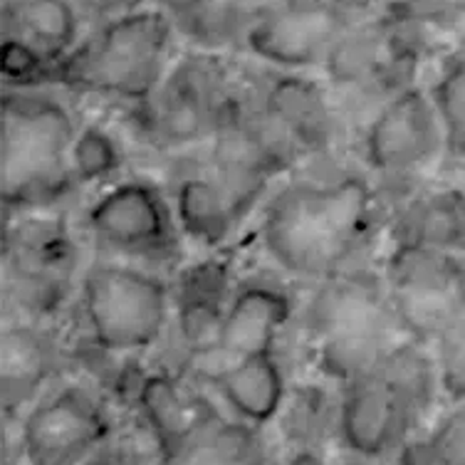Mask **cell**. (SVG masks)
Wrapping results in <instances>:
<instances>
[{"label": "cell", "instance_id": "cell-1", "mask_svg": "<svg viewBox=\"0 0 465 465\" xmlns=\"http://www.w3.org/2000/svg\"><path fill=\"white\" fill-rule=\"evenodd\" d=\"M389 213L384 188L364 169L292 173L262 203L260 242L282 272L317 285L364 268Z\"/></svg>", "mask_w": 465, "mask_h": 465}, {"label": "cell", "instance_id": "cell-2", "mask_svg": "<svg viewBox=\"0 0 465 465\" xmlns=\"http://www.w3.org/2000/svg\"><path fill=\"white\" fill-rule=\"evenodd\" d=\"M57 92V87H3V218L50 211L80 188L72 173V149L82 122Z\"/></svg>", "mask_w": 465, "mask_h": 465}, {"label": "cell", "instance_id": "cell-3", "mask_svg": "<svg viewBox=\"0 0 465 465\" xmlns=\"http://www.w3.org/2000/svg\"><path fill=\"white\" fill-rule=\"evenodd\" d=\"M179 43L166 13L146 5L87 27L80 45L47 74L43 87L139 107L169 74Z\"/></svg>", "mask_w": 465, "mask_h": 465}, {"label": "cell", "instance_id": "cell-4", "mask_svg": "<svg viewBox=\"0 0 465 465\" xmlns=\"http://www.w3.org/2000/svg\"><path fill=\"white\" fill-rule=\"evenodd\" d=\"M300 327L317 367L341 384L371 371L409 340L396 322L381 270L367 268L317 282Z\"/></svg>", "mask_w": 465, "mask_h": 465}, {"label": "cell", "instance_id": "cell-5", "mask_svg": "<svg viewBox=\"0 0 465 465\" xmlns=\"http://www.w3.org/2000/svg\"><path fill=\"white\" fill-rule=\"evenodd\" d=\"M426 344L406 340L371 371L341 384L337 430L361 460H379L401 448L433 401L439 369Z\"/></svg>", "mask_w": 465, "mask_h": 465}, {"label": "cell", "instance_id": "cell-6", "mask_svg": "<svg viewBox=\"0 0 465 465\" xmlns=\"http://www.w3.org/2000/svg\"><path fill=\"white\" fill-rule=\"evenodd\" d=\"M433 53L426 37L386 8L341 37L322 67V80L359 134L389 99L419 84L420 70Z\"/></svg>", "mask_w": 465, "mask_h": 465}, {"label": "cell", "instance_id": "cell-7", "mask_svg": "<svg viewBox=\"0 0 465 465\" xmlns=\"http://www.w3.org/2000/svg\"><path fill=\"white\" fill-rule=\"evenodd\" d=\"M77 310L92 347L104 354H139L171 330L173 287L152 268L97 258L82 270Z\"/></svg>", "mask_w": 465, "mask_h": 465}, {"label": "cell", "instance_id": "cell-8", "mask_svg": "<svg viewBox=\"0 0 465 465\" xmlns=\"http://www.w3.org/2000/svg\"><path fill=\"white\" fill-rule=\"evenodd\" d=\"M241 77L242 64L232 54L188 47L171 64L159 90L132 107L139 134L166 153L203 149L241 87Z\"/></svg>", "mask_w": 465, "mask_h": 465}, {"label": "cell", "instance_id": "cell-9", "mask_svg": "<svg viewBox=\"0 0 465 465\" xmlns=\"http://www.w3.org/2000/svg\"><path fill=\"white\" fill-rule=\"evenodd\" d=\"M70 225L53 211L5 218L3 304L5 320L47 324L80 287V255Z\"/></svg>", "mask_w": 465, "mask_h": 465}, {"label": "cell", "instance_id": "cell-10", "mask_svg": "<svg viewBox=\"0 0 465 465\" xmlns=\"http://www.w3.org/2000/svg\"><path fill=\"white\" fill-rule=\"evenodd\" d=\"M82 231L104 258L126 260L143 268L179 262L181 231L171 198L142 176L112 181L90 201Z\"/></svg>", "mask_w": 465, "mask_h": 465}, {"label": "cell", "instance_id": "cell-11", "mask_svg": "<svg viewBox=\"0 0 465 465\" xmlns=\"http://www.w3.org/2000/svg\"><path fill=\"white\" fill-rule=\"evenodd\" d=\"M203 159L248 213L270 196L268 191L280 176L295 173L302 166L295 146L255 104L245 82V67L241 87L215 134L203 146Z\"/></svg>", "mask_w": 465, "mask_h": 465}, {"label": "cell", "instance_id": "cell-12", "mask_svg": "<svg viewBox=\"0 0 465 465\" xmlns=\"http://www.w3.org/2000/svg\"><path fill=\"white\" fill-rule=\"evenodd\" d=\"M381 280L396 322L411 341L430 347L465 314L463 255L391 245Z\"/></svg>", "mask_w": 465, "mask_h": 465}, {"label": "cell", "instance_id": "cell-13", "mask_svg": "<svg viewBox=\"0 0 465 465\" xmlns=\"http://www.w3.org/2000/svg\"><path fill=\"white\" fill-rule=\"evenodd\" d=\"M245 82L255 104L295 146L302 163L331 159L341 139L351 132L322 77L255 63L245 67Z\"/></svg>", "mask_w": 465, "mask_h": 465}, {"label": "cell", "instance_id": "cell-14", "mask_svg": "<svg viewBox=\"0 0 465 465\" xmlns=\"http://www.w3.org/2000/svg\"><path fill=\"white\" fill-rule=\"evenodd\" d=\"M446 152L439 112L429 87L413 84L374 112L359 129V159L369 176L384 188L409 183Z\"/></svg>", "mask_w": 465, "mask_h": 465}, {"label": "cell", "instance_id": "cell-15", "mask_svg": "<svg viewBox=\"0 0 465 465\" xmlns=\"http://www.w3.org/2000/svg\"><path fill=\"white\" fill-rule=\"evenodd\" d=\"M87 27L77 0H3V87H43L47 74L80 45Z\"/></svg>", "mask_w": 465, "mask_h": 465}, {"label": "cell", "instance_id": "cell-16", "mask_svg": "<svg viewBox=\"0 0 465 465\" xmlns=\"http://www.w3.org/2000/svg\"><path fill=\"white\" fill-rule=\"evenodd\" d=\"M112 436L99 396L82 384H63L40 396L18 420V448L27 465H82Z\"/></svg>", "mask_w": 465, "mask_h": 465}, {"label": "cell", "instance_id": "cell-17", "mask_svg": "<svg viewBox=\"0 0 465 465\" xmlns=\"http://www.w3.org/2000/svg\"><path fill=\"white\" fill-rule=\"evenodd\" d=\"M354 25L327 0H290L252 30L241 54L272 70L314 74Z\"/></svg>", "mask_w": 465, "mask_h": 465}, {"label": "cell", "instance_id": "cell-18", "mask_svg": "<svg viewBox=\"0 0 465 465\" xmlns=\"http://www.w3.org/2000/svg\"><path fill=\"white\" fill-rule=\"evenodd\" d=\"M295 314L297 302L290 290L275 280L251 278L235 282L211 357L221 364H231L242 357L275 351L278 337Z\"/></svg>", "mask_w": 465, "mask_h": 465}, {"label": "cell", "instance_id": "cell-19", "mask_svg": "<svg viewBox=\"0 0 465 465\" xmlns=\"http://www.w3.org/2000/svg\"><path fill=\"white\" fill-rule=\"evenodd\" d=\"M169 198L181 235L206 251H221L251 215L203 156L196 162L183 159L179 169H173Z\"/></svg>", "mask_w": 465, "mask_h": 465}, {"label": "cell", "instance_id": "cell-20", "mask_svg": "<svg viewBox=\"0 0 465 465\" xmlns=\"http://www.w3.org/2000/svg\"><path fill=\"white\" fill-rule=\"evenodd\" d=\"M63 369V347L47 324L5 320L0 337L3 416H18L45 394Z\"/></svg>", "mask_w": 465, "mask_h": 465}, {"label": "cell", "instance_id": "cell-21", "mask_svg": "<svg viewBox=\"0 0 465 465\" xmlns=\"http://www.w3.org/2000/svg\"><path fill=\"white\" fill-rule=\"evenodd\" d=\"M285 3L290 0H153L181 43L218 54H241L252 30Z\"/></svg>", "mask_w": 465, "mask_h": 465}, {"label": "cell", "instance_id": "cell-22", "mask_svg": "<svg viewBox=\"0 0 465 465\" xmlns=\"http://www.w3.org/2000/svg\"><path fill=\"white\" fill-rule=\"evenodd\" d=\"M232 290L235 282L231 268L221 258L201 260L188 270H181L173 287L171 330L193 359H208L213 354Z\"/></svg>", "mask_w": 465, "mask_h": 465}, {"label": "cell", "instance_id": "cell-23", "mask_svg": "<svg viewBox=\"0 0 465 465\" xmlns=\"http://www.w3.org/2000/svg\"><path fill=\"white\" fill-rule=\"evenodd\" d=\"M386 235L391 245H416L465 258V191L448 186L406 193L389 213Z\"/></svg>", "mask_w": 465, "mask_h": 465}, {"label": "cell", "instance_id": "cell-24", "mask_svg": "<svg viewBox=\"0 0 465 465\" xmlns=\"http://www.w3.org/2000/svg\"><path fill=\"white\" fill-rule=\"evenodd\" d=\"M211 381L238 420L252 429L265 426L282 411L287 384L278 349L221 364Z\"/></svg>", "mask_w": 465, "mask_h": 465}, {"label": "cell", "instance_id": "cell-25", "mask_svg": "<svg viewBox=\"0 0 465 465\" xmlns=\"http://www.w3.org/2000/svg\"><path fill=\"white\" fill-rule=\"evenodd\" d=\"M162 465H270L252 426L215 419L208 411Z\"/></svg>", "mask_w": 465, "mask_h": 465}, {"label": "cell", "instance_id": "cell-26", "mask_svg": "<svg viewBox=\"0 0 465 465\" xmlns=\"http://www.w3.org/2000/svg\"><path fill=\"white\" fill-rule=\"evenodd\" d=\"M134 403L152 429L162 458L173 453L208 413V409H198L179 381L166 371L143 376L134 389Z\"/></svg>", "mask_w": 465, "mask_h": 465}, {"label": "cell", "instance_id": "cell-27", "mask_svg": "<svg viewBox=\"0 0 465 465\" xmlns=\"http://www.w3.org/2000/svg\"><path fill=\"white\" fill-rule=\"evenodd\" d=\"M439 112L446 153L465 162V53L450 50L440 57L433 80L426 84Z\"/></svg>", "mask_w": 465, "mask_h": 465}, {"label": "cell", "instance_id": "cell-28", "mask_svg": "<svg viewBox=\"0 0 465 465\" xmlns=\"http://www.w3.org/2000/svg\"><path fill=\"white\" fill-rule=\"evenodd\" d=\"M122 166H124V152L114 132L99 122L82 124L72 149V173L77 186H94L104 181L112 183Z\"/></svg>", "mask_w": 465, "mask_h": 465}, {"label": "cell", "instance_id": "cell-29", "mask_svg": "<svg viewBox=\"0 0 465 465\" xmlns=\"http://www.w3.org/2000/svg\"><path fill=\"white\" fill-rule=\"evenodd\" d=\"M389 8L426 37L433 50L453 37L465 45V0H389Z\"/></svg>", "mask_w": 465, "mask_h": 465}, {"label": "cell", "instance_id": "cell-30", "mask_svg": "<svg viewBox=\"0 0 465 465\" xmlns=\"http://www.w3.org/2000/svg\"><path fill=\"white\" fill-rule=\"evenodd\" d=\"M430 347L443 391L465 403V314Z\"/></svg>", "mask_w": 465, "mask_h": 465}, {"label": "cell", "instance_id": "cell-31", "mask_svg": "<svg viewBox=\"0 0 465 465\" xmlns=\"http://www.w3.org/2000/svg\"><path fill=\"white\" fill-rule=\"evenodd\" d=\"M77 5L84 13L90 25L104 23V20L119 18L126 13H134L146 5H153V0H77Z\"/></svg>", "mask_w": 465, "mask_h": 465}, {"label": "cell", "instance_id": "cell-32", "mask_svg": "<svg viewBox=\"0 0 465 465\" xmlns=\"http://www.w3.org/2000/svg\"><path fill=\"white\" fill-rule=\"evenodd\" d=\"M327 3L357 23L374 18L381 10L389 8V0H327Z\"/></svg>", "mask_w": 465, "mask_h": 465}, {"label": "cell", "instance_id": "cell-33", "mask_svg": "<svg viewBox=\"0 0 465 465\" xmlns=\"http://www.w3.org/2000/svg\"><path fill=\"white\" fill-rule=\"evenodd\" d=\"M82 465H146L139 456L134 453H129V450H122V448H102L99 453L87 460V463Z\"/></svg>", "mask_w": 465, "mask_h": 465}, {"label": "cell", "instance_id": "cell-34", "mask_svg": "<svg viewBox=\"0 0 465 465\" xmlns=\"http://www.w3.org/2000/svg\"><path fill=\"white\" fill-rule=\"evenodd\" d=\"M456 50H463V53H465V45H460V47H456Z\"/></svg>", "mask_w": 465, "mask_h": 465}, {"label": "cell", "instance_id": "cell-35", "mask_svg": "<svg viewBox=\"0 0 465 465\" xmlns=\"http://www.w3.org/2000/svg\"><path fill=\"white\" fill-rule=\"evenodd\" d=\"M349 465H364V463H349Z\"/></svg>", "mask_w": 465, "mask_h": 465}]
</instances>
